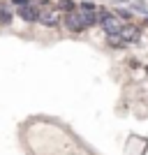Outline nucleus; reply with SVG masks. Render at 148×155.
Instances as JSON below:
<instances>
[{
	"label": "nucleus",
	"mask_w": 148,
	"mask_h": 155,
	"mask_svg": "<svg viewBox=\"0 0 148 155\" xmlns=\"http://www.w3.org/2000/svg\"><path fill=\"white\" fill-rule=\"evenodd\" d=\"M79 7H84V9H97V7L93 5V2H81V5H79Z\"/></svg>",
	"instance_id": "nucleus-11"
},
{
	"label": "nucleus",
	"mask_w": 148,
	"mask_h": 155,
	"mask_svg": "<svg viewBox=\"0 0 148 155\" xmlns=\"http://www.w3.org/2000/svg\"><path fill=\"white\" fill-rule=\"evenodd\" d=\"M146 70H148V67H146Z\"/></svg>",
	"instance_id": "nucleus-15"
},
{
	"label": "nucleus",
	"mask_w": 148,
	"mask_h": 155,
	"mask_svg": "<svg viewBox=\"0 0 148 155\" xmlns=\"http://www.w3.org/2000/svg\"><path fill=\"white\" fill-rule=\"evenodd\" d=\"M130 9H134V12H139V14H148V5L143 2V0H136V2H130Z\"/></svg>",
	"instance_id": "nucleus-8"
},
{
	"label": "nucleus",
	"mask_w": 148,
	"mask_h": 155,
	"mask_svg": "<svg viewBox=\"0 0 148 155\" xmlns=\"http://www.w3.org/2000/svg\"><path fill=\"white\" fill-rule=\"evenodd\" d=\"M37 21L42 23V26H46V28L58 26V23H60V9H58V7H42Z\"/></svg>",
	"instance_id": "nucleus-1"
},
{
	"label": "nucleus",
	"mask_w": 148,
	"mask_h": 155,
	"mask_svg": "<svg viewBox=\"0 0 148 155\" xmlns=\"http://www.w3.org/2000/svg\"><path fill=\"white\" fill-rule=\"evenodd\" d=\"M0 23H2V26L12 23V9H7V7H0Z\"/></svg>",
	"instance_id": "nucleus-9"
},
{
	"label": "nucleus",
	"mask_w": 148,
	"mask_h": 155,
	"mask_svg": "<svg viewBox=\"0 0 148 155\" xmlns=\"http://www.w3.org/2000/svg\"><path fill=\"white\" fill-rule=\"evenodd\" d=\"M136 35H139V28L132 26V23H130V26H123V28H120V37H123V42H134Z\"/></svg>",
	"instance_id": "nucleus-5"
},
{
	"label": "nucleus",
	"mask_w": 148,
	"mask_h": 155,
	"mask_svg": "<svg viewBox=\"0 0 148 155\" xmlns=\"http://www.w3.org/2000/svg\"><path fill=\"white\" fill-rule=\"evenodd\" d=\"M120 44H123V37H120V32H118V35H109V46L118 49Z\"/></svg>",
	"instance_id": "nucleus-10"
},
{
	"label": "nucleus",
	"mask_w": 148,
	"mask_h": 155,
	"mask_svg": "<svg viewBox=\"0 0 148 155\" xmlns=\"http://www.w3.org/2000/svg\"><path fill=\"white\" fill-rule=\"evenodd\" d=\"M16 12H19V16H21L23 21H28V23H30V21H37V16H39V9L32 5V2H26V5H21Z\"/></svg>",
	"instance_id": "nucleus-4"
},
{
	"label": "nucleus",
	"mask_w": 148,
	"mask_h": 155,
	"mask_svg": "<svg viewBox=\"0 0 148 155\" xmlns=\"http://www.w3.org/2000/svg\"><path fill=\"white\" fill-rule=\"evenodd\" d=\"M100 23H102V28H104V32H107V35H118V32H120V28H123L120 19H118V16H113V14H109V12H104L102 16H100Z\"/></svg>",
	"instance_id": "nucleus-2"
},
{
	"label": "nucleus",
	"mask_w": 148,
	"mask_h": 155,
	"mask_svg": "<svg viewBox=\"0 0 148 155\" xmlns=\"http://www.w3.org/2000/svg\"><path fill=\"white\" fill-rule=\"evenodd\" d=\"M56 7H58V9H63L65 14H67V12H74V9H77L74 0H58V5H56Z\"/></svg>",
	"instance_id": "nucleus-7"
},
{
	"label": "nucleus",
	"mask_w": 148,
	"mask_h": 155,
	"mask_svg": "<svg viewBox=\"0 0 148 155\" xmlns=\"http://www.w3.org/2000/svg\"><path fill=\"white\" fill-rule=\"evenodd\" d=\"M118 16H123V19H130V16H132V14H130L127 9H120V12H118Z\"/></svg>",
	"instance_id": "nucleus-12"
},
{
	"label": "nucleus",
	"mask_w": 148,
	"mask_h": 155,
	"mask_svg": "<svg viewBox=\"0 0 148 155\" xmlns=\"http://www.w3.org/2000/svg\"><path fill=\"white\" fill-rule=\"evenodd\" d=\"M79 14H81V19H84V23H86V28H90L93 23L97 21V16H95V9H79Z\"/></svg>",
	"instance_id": "nucleus-6"
},
{
	"label": "nucleus",
	"mask_w": 148,
	"mask_h": 155,
	"mask_svg": "<svg viewBox=\"0 0 148 155\" xmlns=\"http://www.w3.org/2000/svg\"><path fill=\"white\" fill-rule=\"evenodd\" d=\"M65 28H70L72 32H81V30H86V23H84V19H81V14H79L77 9L65 14Z\"/></svg>",
	"instance_id": "nucleus-3"
},
{
	"label": "nucleus",
	"mask_w": 148,
	"mask_h": 155,
	"mask_svg": "<svg viewBox=\"0 0 148 155\" xmlns=\"http://www.w3.org/2000/svg\"><path fill=\"white\" fill-rule=\"evenodd\" d=\"M111 2H127V0H111Z\"/></svg>",
	"instance_id": "nucleus-14"
},
{
	"label": "nucleus",
	"mask_w": 148,
	"mask_h": 155,
	"mask_svg": "<svg viewBox=\"0 0 148 155\" xmlns=\"http://www.w3.org/2000/svg\"><path fill=\"white\" fill-rule=\"evenodd\" d=\"M12 2H14V5H19V7H21V5H26L28 0H12Z\"/></svg>",
	"instance_id": "nucleus-13"
}]
</instances>
